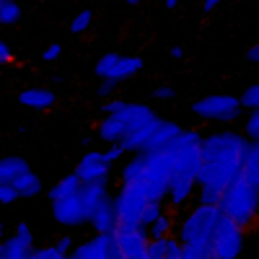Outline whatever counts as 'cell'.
<instances>
[{
  "instance_id": "44",
  "label": "cell",
  "mask_w": 259,
  "mask_h": 259,
  "mask_svg": "<svg viewBox=\"0 0 259 259\" xmlns=\"http://www.w3.org/2000/svg\"><path fill=\"white\" fill-rule=\"evenodd\" d=\"M3 239H6V226L0 223V244H3Z\"/></svg>"
},
{
  "instance_id": "5",
  "label": "cell",
  "mask_w": 259,
  "mask_h": 259,
  "mask_svg": "<svg viewBox=\"0 0 259 259\" xmlns=\"http://www.w3.org/2000/svg\"><path fill=\"white\" fill-rule=\"evenodd\" d=\"M171 158H174V171L179 174H189L197 179L200 168H202V135L197 130H184L171 140V145L166 148Z\"/></svg>"
},
{
  "instance_id": "40",
  "label": "cell",
  "mask_w": 259,
  "mask_h": 259,
  "mask_svg": "<svg viewBox=\"0 0 259 259\" xmlns=\"http://www.w3.org/2000/svg\"><path fill=\"white\" fill-rule=\"evenodd\" d=\"M221 3H223V0H202V11H205V13H212Z\"/></svg>"
},
{
  "instance_id": "8",
  "label": "cell",
  "mask_w": 259,
  "mask_h": 259,
  "mask_svg": "<svg viewBox=\"0 0 259 259\" xmlns=\"http://www.w3.org/2000/svg\"><path fill=\"white\" fill-rule=\"evenodd\" d=\"M244 251V228L236 226L228 215H221L218 228L212 236V256L215 259H236Z\"/></svg>"
},
{
  "instance_id": "42",
  "label": "cell",
  "mask_w": 259,
  "mask_h": 259,
  "mask_svg": "<svg viewBox=\"0 0 259 259\" xmlns=\"http://www.w3.org/2000/svg\"><path fill=\"white\" fill-rule=\"evenodd\" d=\"M168 57H174V60H184V47L182 45H174L168 50Z\"/></svg>"
},
{
  "instance_id": "36",
  "label": "cell",
  "mask_w": 259,
  "mask_h": 259,
  "mask_svg": "<svg viewBox=\"0 0 259 259\" xmlns=\"http://www.w3.org/2000/svg\"><path fill=\"white\" fill-rule=\"evenodd\" d=\"M122 80H114V78H101V83H99V96H109V94H114V89L119 85Z\"/></svg>"
},
{
  "instance_id": "21",
  "label": "cell",
  "mask_w": 259,
  "mask_h": 259,
  "mask_svg": "<svg viewBox=\"0 0 259 259\" xmlns=\"http://www.w3.org/2000/svg\"><path fill=\"white\" fill-rule=\"evenodd\" d=\"M96 135H99V140L101 143H119L122 138H124V127L117 122V117H112V114H104V119L96 124Z\"/></svg>"
},
{
  "instance_id": "27",
  "label": "cell",
  "mask_w": 259,
  "mask_h": 259,
  "mask_svg": "<svg viewBox=\"0 0 259 259\" xmlns=\"http://www.w3.org/2000/svg\"><path fill=\"white\" fill-rule=\"evenodd\" d=\"M21 21V6L16 0H6L3 8H0V26H13Z\"/></svg>"
},
{
  "instance_id": "17",
  "label": "cell",
  "mask_w": 259,
  "mask_h": 259,
  "mask_svg": "<svg viewBox=\"0 0 259 259\" xmlns=\"http://www.w3.org/2000/svg\"><path fill=\"white\" fill-rule=\"evenodd\" d=\"M18 104L26 106V109H34V112H47L57 104V96L55 91L50 89H41V85H34V89H26L18 94Z\"/></svg>"
},
{
  "instance_id": "41",
  "label": "cell",
  "mask_w": 259,
  "mask_h": 259,
  "mask_svg": "<svg viewBox=\"0 0 259 259\" xmlns=\"http://www.w3.org/2000/svg\"><path fill=\"white\" fill-rule=\"evenodd\" d=\"M246 60L259 65V45H254V47H249V50H246Z\"/></svg>"
},
{
  "instance_id": "34",
  "label": "cell",
  "mask_w": 259,
  "mask_h": 259,
  "mask_svg": "<svg viewBox=\"0 0 259 259\" xmlns=\"http://www.w3.org/2000/svg\"><path fill=\"white\" fill-rule=\"evenodd\" d=\"M124 156H127V153H124V148H122L119 143H109V145H106V148H104V158H106V161H109L112 166H114L117 161H122Z\"/></svg>"
},
{
  "instance_id": "11",
  "label": "cell",
  "mask_w": 259,
  "mask_h": 259,
  "mask_svg": "<svg viewBox=\"0 0 259 259\" xmlns=\"http://www.w3.org/2000/svg\"><path fill=\"white\" fill-rule=\"evenodd\" d=\"M143 57H135V55H117V52H106L99 57V62L94 65V73L99 78H114V80H124V78H133L135 73L143 70Z\"/></svg>"
},
{
  "instance_id": "45",
  "label": "cell",
  "mask_w": 259,
  "mask_h": 259,
  "mask_svg": "<svg viewBox=\"0 0 259 259\" xmlns=\"http://www.w3.org/2000/svg\"><path fill=\"white\" fill-rule=\"evenodd\" d=\"M124 3H127V6H138V3H140V0H124Z\"/></svg>"
},
{
  "instance_id": "24",
  "label": "cell",
  "mask_w": 259,
  "mask_h": 259,
  "mask_svg": "<svg viewBox=\"0 0 259 259\" xmlns=\"http://www.w3.org/2000/svg\"><path fill=\"white\" fill-rule=\"evenodd\" d=\"M29 166L26 158H21V156H6V158H0V182H13L18 174H24Z\"/></svg>"
},
{
  "instance_id": "3",
  "label": "cell",
  "mask_w": 259,
  "mask_h": 259,
  "mask_svg": "<svg viewBox=\"0 0 259 259\" xmlns=\"http://www.w3.org/2000/svg\"><path fill=\"white\" fill-rule=\"evenodd\" d=\"M221 207L210 202H197L184 210L177 221V231L182 239V259H215L212 256V236L221 221Z\"/></svg>"
},
{
  "instance_id": "26",
  "label": "cell",
  "mask_w": 259,
  "mask_h": 259,
  "mask_svg": "<svg viewBox=\"0 0 259 259\" xmlns=\"http://www.w3.org/2000/svg\"><path fill=\"white\" fill-rule=\"evenodd\" d=\"M91 24H94V11H91V8H83V11H78V13L73 16V21H70V34H85Z\"/></svg>"
},
{
  "instance_id": "39",
  "label": "cell",
  "mask_w": 259,
  "mask_h": 259,
  "mask_svg": "<svg viewBox=\"0 0 259 259\" xmlns=\"http://www.w3.org/2000/svg\"><path fill=\"white\" fill-rule=\"evenodd\" d=\"M8 62H13V52H11V47L6 45V41L0 39V65H8Z\"/></svg>"
},
{
  "instance_id": "22",
  "label": "cell",
  "mask_w": 259,
  "mask_h": 259,
  "mask_svg": "<svg viewBox=\"0 0 259 259\" xmlns=\"http://www.w3.org/2000/svg\"><path fill=\"white\" fill-rule=\"evenodd\" d=\"M13 184H16V189H18L21 197H36V194H41V189H45L39 174H36V171H31V168H26L24 174H18V177L13 179Z\"/></svg>"
},
{
  "instance_id": "23",
  "label": "cell",
  "mask_w": 259,
  "mask_h": 259,
  "mask_svg": "<svg viewBox=\"0 0 259 259\" xmlns=\"http://www.w3.org/2000/svg\"><path fill=\"white\" fill-rule=\"evenodd\" d=\"M241 174L254 187H259V140H249V148L244 153V171Z\"/></svg>"
},
{
  "instance_id": "16",
  "label": "cell",
  "mask_w": 259,
  "mask_h": 259,
  "mask_svg": "<svg viewBox=\"0 0 259 259\" xmlns=\"http://www.w3.org/2000/svg\"><path fill=\"white\" fill-rule=\"evenodd\" d=\"M109 171H112V163L104 158V150L83 153L75 166V174L80 177V182H104V179H109Z\"/></svg>"
},
{
  "instance_id": "12",
  "label": "cell",
  "mask_w": 259,
  "mask_h": 259,
  "mask_svg": "<svg viewBox=\"0 0 259 259\" xmlns=\"http://www.w3.org/2000/svg\"><path fill=\"white\" fill-rule=\"evenodd\" d=\"M114 236H117L122 259H145L150 236L143 223H119L114 228Z\"/></svg>"
},
{
  "instance_id": "28",
  "label": "cell",
  "mask_w": 259,
  "mask_h": 259,
  "mask_svg": "<svg viewBox=\"0 0 259 259\" xmlns=\"http://www.w3.org/2000/svg\"><path fill=\"white\" fill-rule=\"evenodd\" d=\"M163 210H166V205H163V202H158V200H150V202L145 205V210H143V215H140V223H143V226L148 228V226H150V223H153V221L158 218V215H161Z\"/></svg>"
},
{
  "instance_id": "20",
  "label": "cell",
  "mask_w": 259,
  "mask_h": 259,
  "mask_svg": "<svg viewBox=\"0 0 259 259\" xmlns=\"http://www.w3.org/2000/svg\"><path fill=\"white\" fill-rule=\"evenodd\" d=\"M80 177L75 174H68V177H62V179H57L52 187H50V192H47V200L50 202H57V200H65V197H70V194H75L78 189H80Z\"/></svg>"
},
{
  "instance_id": "33",
  "label": "cell",
  "mask_w": 259,
  "mask_h": 259,
  "mask_svg": "<svg viewBox=\"0 0 259 259\" xmlns=\"http://www.w3.org/2000/svg\"><path fill=\"white\" fill-rule=\"evenodd\" d=\"M163 259H182V239L179 236H166V254Z\"/></svg>"
},
{
  "instance_id": "43",
  "label": "cell",
  "mask_w": 259,
  "mask_h": 259,
  "mask_svg": "<svg viewBox=\"0 0 259 259\" xmlns=\"http://www.w3.org/2000/svg\"><path fill=\"white\" fill-rule=\"evenodd\" d=\"M163 6H166L168 11H174V8L179 6V0H163Z\"/></svg>"
},
{
  "instance_id": "29",
  "label": "cell",
  "mask_w": 259,
  "mask_h": 259,
  "mask_svg": "<svg viewBox=\"0 0 259 259\" xmlns=\"http://www.w3.org/2000/svg\"><path fill=\"white\" fill-rule=\"evenodd\" d=\"M21 200V194L13 182H0V205H16Z\"/></svg>"
},
{
  "instance_id": "4",
  "label": "cell",
  "mask_w": 259,
  "mask_h": 259,
  "mask_svg": "<svg viewBox=\"0 0 259 259\" xmlns=\"http://www.w3.org/2000/svg\"><path fill=\"white\" fill-rule=\"evenodd\" d=\"M218 207L223 215H228V218L236 223V226H241L244 231L254 226L256 221V215H259V187H254L244 174L231 182L223 194H221V200H218Z\"/></svg>"
},
{
  "instance_id": "10",
  "label": "cell",
  "mask_w": 259,
  "mask_h": 259,
  "mask_svg": "<svg viewBox=\"0 0 259 259\" xmlns=\"http://www.w3.org/2000/svg\"><path fill=\"white\" fill-rule=\"evenodd\" d=\"M112 202L117 207L119 223H140V215H143V210L150 200L143 194V189L138 184H122L112 194Z\"/></svg>"
},
{
  "instance_id": "19",
  "label": "cell",
  "mask_w": 259,
  "mask_h": 259,
  "mask_svg": "<svg viewBox=\"0 0 259 259\" xmlns=\"http://www.w3.org/2000/svg\"><path fill=\"white\" fill-rule=\"evenodd\" d=\"M89 226L94 231H114L119 226V215H117V207H114L112 197H106L104 202H99V207L91 212V218H89Z\"/></svg>"
},
{
  "instance_id": "37",
  "label": "cell",
  "mask_w": 259,
  "mask_h": 259,
  "mask_svg": "<svg viewBox=\"0 0 259 259\" xmlns=\"http://www.w3.org/2000/svg\"><path fill=\"white\" fill-rule=\"evenodd\" d=\"M153 96L161 99V101H171V99H177V91L171 89V85H156V89H153Z\"/></svg>"
},
{
  "instance_id": "7",
  "label": "cell",
  "mask_w": 259,
  "mask_h": 259,
  "mask_svg": "<svg viewBox=\"0 0 259 259\" xmlns=\"http://www.w3.org/2000/svg\"><path fill=\"white\" fill-rule=\"evenodd\" d=\"M104 114H112L117 117V122L124 127V135L127 133H133V130H140L145 124H153L158 117L156 112L150 109L148 104H138V101H122V99H112V101H106L104 106Z\"/></svg>"
},
{
  "instance_id": "38",
  "label": "cell",
  "mask_w": 259,
  "mask_h": 259,
  "mask_svg": "<svg viewBox=\"0 0 259 259\" xmlns=\"http://www.w3.org/2000/svg\"><path fill=\"white\" fill-rule=\"evenodd\" d=\"M55 244H57L65 254H68V256H70V251H73V246H75V241H73V236H70V233H68V236H60Z\"/></svg>"
},
{
  "instance_id": "13",
  "label": "cell",
  "mask_w": 259,
  "mask_h": 259,
  "mask_svg": "<svg viewBox=\"0 0 259 259\" xmlns=\"http://www.w3.org/2000/svg\"><path fill=\"white\" fill-rule=\"evenodd\" d=\"M52 218L57 226L62 228H78V226H85L89 223V210H85L83 200H80V194H70V197H65V200H57L52 202Z\"/></svg>"
},
{
  "instance_id": "46",
  "label": "cell",
  "mask_w": 259,
  "mask_h": 259,
  "mask_svg": "<svg viewBox=\"0 0 259 259\" xmlns=\"http://www.w3.org/2000/svg\"><path fill=\"white\" fill-rule=\"evenodd\" d=\"M3 3H6V0H0V8H3Z\"/></svg>"
},
{
  "instance_id": "31",
  "label": "cell",
  "mask_w": 259,
  "mask_h": 259,
  "mask_svg": "<svg viewBox=\"0 0 259 259\" xmlns=\"http://www.w3.org/2000/svg\"><path fill=\"white\" fill-rule=\"evenodd\" d=\"M241 99V109H259V83H254V85H249V89L239 96Z\"/></svg>"
},
{
  "instance_id": "1",
  "label": "cell",
  "mask_w": 259,
  "mask_h": 259,
  "mask_svg": "<svg viewBox=\"0 0 259 259\" xmlns=\"http://www.w3.org/2000/svg\"><path fill=\"white\" fill-rule=\"evenodd\" d=\"M249 138L233 130H218L202 138V168L197 174V202L218 205L223 189L244 171Z\"/></svg>"
},
{
  "instance_id": "25",
  "label": "cell",
  "mask_w": 259,
  "mask_h": 259,
  "mask_svg": "<svg viewBox=\"0 0 259 259\" xmlns=\"http://www.w3.org/2000/svg\"><path fill=\"white\" fill-rule=\"evenodd\" d=\"M174 228H177V215H174V210H163L158 218L148 226V236L150 239H158V236H168V233H174Z\"/></svg>"
},
{
  "instance_id": "15",
  "label": "cell",
  "mask_w": 259,
  "mask_h": 259,
  "mask_svg": "<svg viewBox=\"0 0 259 259\" xmlns=\"http://www.w3.org/2000/svg\"><path fill=\"white\" fill-rule=\"evenodd\" d=\"M194 194H197V179L189 177V174H179V171H174L171 184H168V194H166L171 210H174V212L187 210Z\"/></svg>"
},
{
  "instance_id": "30",
  "label": "cell",
  "mask_w": 259,
  "mask_h": 259,
  "mask_svg": "<svg viewBox=\"0 0 259 259\" xmlns=\"http://www.w3.org/2000/svg\"><path fill=\"white\" fill-rule=\"evenodd\" d=\"M65 256H68V254H65L57 244H47V246L31 251V259H65Z\"/></svg>"
},
{
  "instance_id": "6",
  "label": "cell",
  "mask_w": 259,
  "mask_h": 259,
  "mask_svg": "<svg viewBox=\"0 0 259 259\" xmlns=\"http://www.w3.org/2000/svg\"><path fill=\"white\" fill-rule=\"evenodd\" d=\"M192 112L205 122H233L241 114V99L233 94H210L192 104Z\"/></svg>"
},
{
  "instance_id": "2",
  "label": "cell",
  "mask_w": 259,
  "mask_h": 259,
  "mask_svg": "<svg viewBox=\"0 0 259 259\" xmlns=\"http://www.w3.org/2000/svg\"><path fill=\"white\" fill-rule=\"evenodd\" d=\"M171 177H174V158L166 148L133 153V158L124 161V166L119 168L122 184H138L148 200L158 202H166Z\"/></svg>"
},
{
  "instance_id": "14",
  "label": "cell",
  "mask_w": 259,
  "mask_h": 259,
  "mask_svg": "<svg viewBox=\"0 0 259 259\" xmlns=\"http://www.w3.org/2000/svg\"><path fill=\"white\" fill-rule=\"evenodd\" d=\"M34 231L29 223H16L13 233L0 244V259H31Z\"/></svg>"
},
{
  "instance_id": "9",
  "label": "cell",
  "mask_w": 259,
  "mask_h": 259,
  "mask_svg": "<svg viewBox=\"0 0 259 259\" xmlns=\"http://www.w3.org/2000/svg\"><path fill=\"white\" fill-rule=\"evenodd\" d=\"M70 256L73 259H122L114 231H94L91 239L73 246Z\"/></svg>"
},
{
  "instance_id": "18",
  "label": "cell",
  "mask_w": 259,
  "mask_h": 259,
  "mask_svg": "<svg viewBox=\"0 0 259 259\" xmlns=\"http://www.w3.org/2000/svg\"><path fill=\"white\" fill-rule=\"evenodd\" d=\"M182 133V127L171 119H156L153 130H150V140H148V148L145 150H163L171 145L177 135Z\"/></svg>"
},
{
  "instance_id": "32",
  "label": "cell",
  "mask_w": 259,
  "mask_h": 259,
  "mask_svg": "<svg viewBox=\"0 0 259 259\" xmlns=\"http://www.w3.org/2000/svg\"><path fill=\"white\" fill-rule=\"evenodd\" d=\"M244 135L249 140H259V109H251V114L244 119Z\"/></svg>"
},
{
  "instance_id": "35",
  "label": "cell",
  "mask_w": 259,
  "mask_h": 259,
  "mask_svg": "<svg viewBox=\"0 0 259 259\" xmlns=\"http://www.w3.org/2000/svg\"><path fill=\"white\" fill-rule=\"evenodd\" d=\"M62 57V45L60 41H52L50 47H45V52H41V62H57Z\"/></svg>"
}]
</instances>
